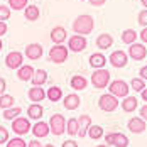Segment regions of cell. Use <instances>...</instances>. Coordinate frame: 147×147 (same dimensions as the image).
<instances>
[{
    "label": "cell",
    "mask_w": 147,
    "mask_h": 147,
    "mask_svg": "<svg viewBox=\"0 0 147 147\" xmlns=\"http://www.w3.org/2000/svg\"><path fill=\"white\" fill-rule=\"evenodd\" d=\"M140 96H142V100H144V102L147 103V86L144 90H142V91H140Z\"/></svg>",
    "instance_id": "48"
},
{
    "label": "cell",
    "mask_w": 147,
    "mask_h": 147,
    "mask_svg": "<svg viewBox=\"0 0 147 147\" xmlns=\"http://www.w3.org/2000/svg\"><path fill=\"white\" fill-rule=\"evenodd\" d=\"M98 108L105 113H112L118 108V98H115L110 93H105L98 98Z\"/></svg>",
    "instance_id": "7"
},
{
    "label": "cell",
    "mask_w": 147,
    "mask_h": 147,
    "mask_svg": "<svg viewBox=\"0 0 147 147\" xmlns=\"http://www.w3.org/2000/svg\"><path fill=\"white\" fill-rule=\"evenodd\" d=\"M139 37H140V41H142V42H146V44H147V27H142L140 34H139Z\"/></svg>",
    "instance_id": "43"
},
{
    "label": "cell",
    "mask_w": 147,
    "mask_h": 147,
    "mask_svg": "<svg viewBox=\"0 0 147 147\" xmlns=\"http://www.w3.org/2000/svg\"><path fill=\"white\" fill-rule=\"evenodd\" d=\"M42 147H56V146H53V144H44Z\"/></svg>",
    "instance_id": "50"
},
{
    "label": "cell",
    "mask_w": 147,
    "mask_h": 147,
    "mask_svg": "<svg viewBox=\"0 0 147 147\" xmlns=\"http://www.w3.org/2000/svg\"><path fill=\"white\" fill-rule=\"evenodd\" d=\"M5 147H27V142H26L22 137H14V139L7 140Z\"/></svg>",
    "instance_id": "36"
},
{
    "label": "cell",
    "mask_w": 147,
    "mask_h": 147,
    "mask_svg": "<svg viewBox=\"0 0 147 147\" xmlns=\"http://www.w3.org/2000/svg\"><path fill=\"white\" fill-rule=\"evenodd\" d=\"M139 113H140L139 117H140V118H142V120H144V122L147 123V103H144V107H140Z\"/></svg>",
    "instance_id": "40"
},
{
    "label": "cell",
    "mask_w": 147,
    "mask_h": 147,
    "mask_svg": "<svg viewBox=\"0 0 147 147\" xmlns=\"http://www.w3.org/2000/svg\"><path fill=\"white\" fill-rule=\"evenodd\" d=\"M46 98L53 103L63 100V90L59 88V86H49L47 91H46Z\"/></svg>",
    "instance_id": "27"
},
{
    "label": "cell",
    "mask_w": 147,
    "mask_h": 147,
    "mask_svg": "<svg viewBox=\"0 0 147 147\" xmlns=\"http://www.w3.org/2000/svg\"><path fill=\"white\" fill-rule=\"evenodd\" d=\"M95 27V19L88 14H81L78 15L73 20V32L78 36H86L90 34Z\"/></svg>",
    "instance_id": "1"
},
{
    "label": "cell",
    "mask_w": 147,
    "mask_h": 147,
    "mask_svg": "<svg viewBox=\"0 0 147 147\" xmlns=\"http://www.w3.org/2000/svg\"><path fill=\"white\" fill-rule=\"evenodd\" d=\"M80 2H85V0H80Z\"/></svg>",
    "instance_id": "53"
},
{
    "label": "cell",
    "mask_w": 147,
    "mask_h": 147,
    "mask_svg": "<svg viewBox=\"0 0 147 147\" xmlns=\"http://www.w3.org/2000/svg\"><path fill=\"white\" fill-rule=\"evenodd\" d=\"M86 135H88L91 140H100L103 135H105V130H103V127L102 125H90V129H88V132H86Z\"/></svg>",
    "instance_id": "28"
},
{
    "label": "cell",
    "mask_w": 147,
    "mask_h": 147,
    "mask_svg": "<svg viewBox=\"0 0 147 147\" xmlns=\"http://www.w3.org/2000/svg\"><path fill=\"white\" fill-rule=\"evenodd\" d=\"M96 147H110V146H107V144H98Z\"/></svg>",
    "instance_id": "51"
},
{
    "label": "cell",
    "mask_w": 147,
    "mask_h": 147,
    "mask_svg": "<svg viewBox=\"0 0 147 147\" xmlns=\"http://www.w3.org/2000/svg\"><path fill=\"white\" fill-rule=\"evenodd\" d=\"M2 47H3V42H2V39H0V51H2Z\"/></svg>",
    "instance_id": "52"
},
{
    "label": "cell",
    "mask_w": 147,
    "mask_h": 147,
    "mask_svg": "<svg viewBox=\"0 0 147 147\" xmlns=\"http://www.w3.org/2000/svg\"><path fill=\"white\" fill-rule=\"evenodd\" d=\"M5 88H7V81L0 76V95H3V93H5Z\"/></svg>",
    "instance_id": "44"
},
{
    "label": "cell",
    "mask_w": 147,
    "mask_h": 147,
    "mask_svg": "<svg viewBox=\"0 0 147 147\" xmlns=\"http://www.w3.org/2000/svg\"><path fill=\"white\" fill-rule=\"evenodd\" d=\"M34 68L30 66V64H22L19 69H17V78L20 80V81H30V78H32V74H34Z\"/></svg>",
    "instance_id": "25"
},
{
    "label": "cell",
    "mask_w": 147,
    "mask_h": 147,
    "mask_svg": "<svg viewBox=\"0 0 147 147\" xmlns=\"http://www.w3.org/2000/svg\"><path fill=\"white\" fill-rule=\"evenodd\" d=\"M107 88L110 90V95H113L115 98H125V96H129V91H130L129 83L123 81V80H113V81H110Z\"/></svg>",
    "instance_id": "4"
},
{
    "label": "cell",
    "mask_w": 147,
    "mask_h": 147,
    "mask_svg": "<svg viewBox=\"0 0 147 147\" xmlns=\"http://www.w3.org/2000/svg\"><path fill=\"white\" fill-rule=\"evenodd\" d=\"M20 113H22V108L20 107H10V108H7V110H3V113H2V117L5 118V120H15L17 117H20Z\"/></svg>",
    "instance_id": "31"
},
{
    "label": "cell",
    "mask_w": 147,
    "mask_h": 147,
    "mask_svg": "<svg viewBox=\"0 0 147 147\" xmlns=\"http://www.w3.org/2000/svg\"><path fill=\"white\" fill-rule=\"evenodd\" d=\"M103 137H105V144L110 147H129L130 144L129 137L122 132H108Z\"/></svg>",
    "instance_id": "5"
},
{
    "label": "cell",
    "mask_w": 147,
    "mask_h": 147,
    "mask_svg": "<svg viewBox=\"0 0 147 147\" xmlns=\"http://www.w3.org/2000/svg\"><path fill=\"white\" fill-rule=\"evenodd\" d=\"M139 107V100L135 96H125L122 102H120V108L125 112V113H134Z\"/></svg>",
    "instance_id": "23"
},
{
    "label": "cell",
    "mask_w": 147,
    "mask_h": 147,
    "mask_svg": "<svg viewBox=\"0 0 147 147\" xmlns=\"http://www.w3.org/2000/svg\"><path fill=\"white\" fill-rule=\"evenodd\" d=\"M10 19V9L9 5H0V22H7Z\"/></svg>",
    "instance_id": "37"
},
{
    "label": "cell",
    "mask_w": 147,
    "mask_h": 147,
    "mask_svg": "<svg viewBox=\"0 0 147 147\" xmlns=\"http://www.w3.org/2000/svg\"><path fill=\"white\" fill-rule=\"evenodd\" d=\"M95 44H96V47H98L100 51H107V49H110V47L113 46V36L108 34V32H103V34H100V36L96 37Z\"/></svg>",
    "instance_id": "17"
},
{
    "label": "cell",
    "mask_w": 147,
    "mask_h": 147,
    "mask_svg": "<svg viewBox=\"0 0 147 147\" xmlns=\"http://www.w3.org/2000/svg\"><path fill=\"white\" fill-rule=\"evenodd\" d=\"M90 125H91V117L90 115H80L78 117V137L80 139H85L86 137V132H88V129H90Z\"/></svg>",
    "instance_id": "19"
},
{
    "label": "cell",
    "mask_w": 147,
    "mask_h": 147,
    "mask_svg": "<svg viewBox=\"0 0 147 147\" xmlns=\"http://www.w3.org/2000/svg\"><path fill=\"white\" fill-rule=\"evenodd\" d=\"M140 3L144 5V9H147V0H140Z\"/></svg>",
    "instance_id": "49"
},
{
    "label": "cell",
    "mask_w": 147,
    "mask_h": 147,
    "mask_svg": "<svg viewBox=\"0 0 147 147\" xmlns=\"http://www.w3.org/2000/svg\"><path fill=\"white\" fill-rule=\"evenodd\" d=\"M137 22L142 26V27H147V9H142L139 15H137Z\"/></svg>",
    "instance_id": "38"
},
{
    "label": "cell",
    "mask_w": 147,
    "mask_h": 147,
    "mask_svg": "<svg viewBox=\"0 0 147 147\" xmlns=\"http://www.w3.org/2000/svg\"><path fill=\"white\" fill-rule=\"evenodd\" d=\"M30 132L34 134L36 139H44V137L49 135V125H47V122L39 120V122H36V123L30 127Z\"/></svg>",
    "instance_id": "15"
},
{
    "label": "cell",
    "mask_w": 147,
    "mask_h": 147,
    "mask_svg": "<svg viewBox=\"0 0 147 147\" xmlns=\"http://www.w3.org/2000/svg\"><path fill=\"white\" fill-rule=\"evenodd\" d=\"M7 30H9V27H7V22H0V37H2L3 34H7Z\"/></svg>",
    "instance_id": "45"
},
{
    "label": "cell",
    "mask_w": 147,
    "mask_h": 147,
    "mask_svg": "<svg viewBox=\"0 0 147 147\" xmlns=\"http://www.w3.org/2000/svg\"><path fill=\"white\" fill-rule=\"evenodd\" d=\"M91 5H95V7H100V5H105V2L107 0H88Z\"/></svg>",
    "instance_id": "47"
},
{
    "label": "cell",
    "mask_w": 147,
    "mask_h": 147,
    "mask_svg": "<svg viewBox=\"0 0 147 147\" xmlns=\"http://www.w3.org/2000/svg\"><path fill=\"white\" fill-rule=\"evenodd\" d=\"M134 91H137V93H140L142 90L146 88V81L144 80H140V78H132V81H130V85H129Z\"/></svg>",
    "instance_id": "35"
},
{
    "label": "cell",
    "mask_w": 147,
    "mask_h": 147,
    "mask_svg": "<svg viewBox=\"0 0 147 147\" xmlns=\"http://www.w3.org/2000/svg\"><path fill=\"white\" fill-rule=\"evenodd\" d=\"M47 125H49V132L53 135H56V137H59L66 130V118H64L63 113H54V115H51Z\"/></svg>",
    "instance_id": "2"
},
{
    "label": "cell",
    "mask_w": 147,
    "mask_h": 147,
    "mask_svg": "<svg viewBox=\"0 0 147 147\" xmlns=\"http://www.w3.org/2000/svg\"><path fill=\"white\" fill-rule=\"evenodd\" d=\"M139 78H140V80H144V81H147V64H146V66H142V68L139 69Z\"/></svg>",
    "instance_id": "41"
},
{
    "label": "cell",
    "mask_w": 147,
    "mask_h": 147,
    "mask_svg": "<svg viewBox=\"0 0 147 147\" xmlns=\"http://www.w3.org/2000/svg\"><path fill=\"white\" fill-rule=\"evenodd\" d=\"M24 54H26V58H27V59L37 61V59L42 58V54H44V49H42V46L39 44V42H30V44L26 46V49H24Z\"/></svg>",
    "instance_id": "13"
},
{
    "label": "cell",
    "mask_w": 147,
    "mask_h": 147,
    "mask_svg": "<svg viewBox=\"0 0 147 147\" xmlns=\"http://www.w3.org/2000/svg\"><path fill=\"white\" fill-rule=\"evenodd\" d=\"M110 61V64L113 66V68H125L127 66V63H129V56H127V53L125 51H122V49H118V51H113L112 54H110V58H107Z\"/></svg>",
    "instance_id": "12"
},
{
    "label": "cell",
    "mask_w": 147,
    "mask_h": 147,
    "mask_svg": "<svg viewBox=\"0 0 147 147\" xmlns=\"http://www.w3.org/2000/svg\"><path fill=\"white\" fill-rule=\"evenodd\" d=\"M86 46H88V41H86L85 36L74 34V36H71L68 39V46L66 47H68V51H73V53H83L86 49Z\"/></svg>",
    "instance_id": "9"
},
{
    "label": "cell",
    "mask_w": 147,
    "mask_h": 147,
    "mask_svg": "<svg viewBox=\"0 0 147 147\" xmlns=\"http://www.w3.org/2000/svg\"><path fill=\"white\" fill-rule=\"evenodd\" d=\"M27 147H42V142L36 139V140H30L29 144H27Z\"/></svg>",
    "instance_id": "46"
},
{
    "label": "cell",
    "mask_w": 147,
    "mask_h": 147,
    "mask_svg": "<svg viewBox=\"0 0 147 147\" xmlns=\"http://www.w3.org/2000/svg\"><path fill=\"white\" fill-rule=\"evenodd\" d=\"M127 129L132 134H144L147 129V123L140 117H132L127 122Z\"/></svg>",
    "instance_id": "14"
},
{
    "label": "cell",
    "mask_w": 147,
    "mask_h": 147,
    "mask_svg": "<svg viewBox=\"0 0 147 147\" xmlns=\"http://www.w3.org/2000/svg\"><path fill=\"white\" fill-rule=\"evenodd\" d=\"M110 81H112V80H110V71H108L107 68L95 69V71L91 73V85H93L96 90L107 88Z\"/></svg>",
    "instance_id": "3"
},
{
    "label": "cell",
    "mask_w": 147,
    "mask_h": 147,
    "mask_svg": "<svg viewBox=\"0 0 147 147\" xmlns=\"http://www.w3.org/2000/svg\"><path fill=\"white\" fill-rule=\"evenodd\" d=\"M107 61H108V59L105 58L103 53H93V54L90 56V66L95 68V69H102V68H105Z\"/></svg>",
    "instance_id": "24"
},
{
    "label": "cell",
    "mask_w": 147,
    "mask_h": 147,
    "mask_svg": "<svg viewBox=\"0 0 147 147\" xmlns=\"http://www.w3.org/2000/svg\"><path fill=\"white\" fill-rule=\"evenodd\" d=\"M24 64V54L20 51H10L5 56V66L9 69H19Z\"/></svg>",
    "instance_id": "10"
},
{
    "label": "cell",
    "mask_w": 147,
    "mask_h": 147,
    "mask_svg": "<svg viewBox=\"0 0 147 147\" xmlns=\"http://www.w3.org/2000/svg\"><path fill=\"white\" fill-rule=\"evenodd\" d=\"M24 15H26V19L27 20H37L39 19V15H41V10H39V7L37 5H27L26 9H24Z\"/></svg>",
    "instance_id": "29"
},
{
    "label": "cell",
    "mask_w": 147,
    "mask_h": 147,
    "mask_svg": "<svg viewBox=\"0 0 147 147\" xmlns=\"http://www.w3.org/2000/svg\"><path fill=\"white\" fill-rule=\"evenodd\" d=\"M27 96L32 103H41L46 98V90L42 86H30L27 91Z\"/></svg>",
    "instance_id": "20"
},
{
    "label": "cell",
    "mask_w": 147,
    "mask_h": 147,
    "mask_svg": "<svg viewBox=\"0 0 147 147\" xmlns=\"http://www.w3.org/2000/svg\"><path fill=\"white\" fill-rule=\"evenodd\" d=\"M66 39H68V32L63 26H56L51 29V41L54 44H63Z\"/></svg>",
    "instance_id": "18"
},
{
    "label": "cell",
    "mask_w": 147,
    "mask_h": 147,
    "mask_svg": "<svg viewBox=\"0 0 147 147\" xmlns=\"http://www.w3.org/2000/svg\"><path fill=\"white\" fill-rule=\"evenodd\" d=\"M127 56L134 61H142L147 56V47L140 42H134L129 46V51H127Z\"/></svg>",
    "instance_id": "11"
},
{
    "label": "cell",
    "mask_w": 147,
    "mask_h": 147,
    "mask_svg": "<svg viewBox=\"0 0 147 147\" xmlns=\"http://www.w3.org/2000/svg\"><path fill=\"white\" fill-rule=\"evenodd\" d=\"M69 86L74 91H83V90L88 86V80L83 74H74V76H71V80H69Z\"/></svg>",
    "instance_id": "22"
},
{
    "label": "cell",
    "mask_w": 147,
    "mask_h": 147,
    "mask_svg": "<svg viewBox=\"0 0 147 147\" xmlns=\"http://www.w3.org/2000/svg\"><path fill=\"white\" fill-rule=\"evenodd\" d=\"M7 140H9V130L0 125V146L2 144H7Z\"/></svg>",
    "instance_id": "39"
},
{
    "label": "cell",
    "mask_w": 147,
    "mask_h": 147,
    "mask_svg": "<svg viewBox=\"0 0 147 147\" xmlns=\"http://www.w3.org/2000/svg\"><path fill=\"white\" fill-rule=\"evenodd\" d=\"M10 107H15V98L14 96L9 95V93L0 95V108H2V110H7V108H10Z\"/></svg>",
    "instance_id": "32"
},
{
    "label": "cell",
    "mask_w": 147,
    "mask_h": 147,
    "mask_svg": "<svg viewBox=\"0 0 147 147\" xmlns=\"http://www.w3.org/2000/svg\"><path fill=\"white\" fill-rule=\"evenodd\" d=\"M68 54H69V51H68L66 46L56 44L49 49V54H47V56H49V61H51V63H54V64H63V63H66Z\"/></svg>",
    "instance_id": "6"
},
{
    "label": "cell",
    "mask_w": 147,
    "mask_h": 147,
    "mask_svg": "<svg viewBox=\"0 0 147 147\" xmlns=\"http://www.w3.org/2000/svg\"><path fill=\"white\" fill-rule=\"evenodd\" d=\"M27 2L29 0H9V9L10 10H24L27 7Z\"/></svg>",
    "instance_id": "34"
},
{
    "label": "cell",
    "mask_w": 147,
    "mask_h": 147,
    "mask_svg": "<svg viewBox=\"0 0 147 147\" xmlns=\"http://www.w3.org/2000/svg\"><path fill=\"white\" fill-rule=\"evenodd\" d=\"M30 120L27 117H17L15 120H12V130L14 134H17V137H22V135H27L30 132Z\"/></svg>",
    "instance_id": "8"
},
{
    "label": "cell",
    "mask_w": 147,
    "mask_h": 147,
    "mask_svg": "<svg viewBox=\"0 0 147 147\" xmlns=\"http://www.w3.org/2000/svg\"><path fill=\"white\" fill-rule=\"evenodd\" d=\"M46 81H47V71L46 69H36L32 78H30L32 86H42Z\"/></svg>",
    "instance_id": "26"
},
{
    "label": "cell",
    "mask_w": 147,
    "mask_h": 147,
    "mask_svg": "<svg viewBox=\"0 0 147 147\" xmlns=\"http://www.w3.org/2000/svg\"><path fill=\"white\" fill-rule=\"evenodd\" d=\"M64 108L66 110H69V112H73L76 108H80V105H81V98L78 96V93H69V95H66L64 96Z\"/></svg>",
    "instance_id": "21"
},
{
    "label": "cell",
    "mask_w": 147,
    "mask_h": 147,
    "mask_svg": "<svg viewBox=\"0 0 147 147\" xmlns=\"http://www.w3.org/2000/svg\"><path fill=\"white\" fill-rule=\"evenodd\" d=\"M120 39H122V42L123 44H134L135 41H137V32L134 29H125L122 32V36H120Z\"/></svg>",
    "instance_id": "30"
},
{
    "label": "cell",
    "mask_w": 147,
    "mask_h": 147,
    "mask_svg": "<svg viewBox=\"0 0 147 147\" xmlns=\"http://www.w3.org/2000/svg\"><path fill=\"white\" fill-rule=\"evenodd\" d=\"M78 118L76 117H71V118H68L66 120V132H68V135H76L78 134Z\"/></svg>",
    "instance_id": "33"
},
{
    "label": "cell",
    "mask_w": 147,
    "mask_h": 147,
    "mask_svg": "<svg viewBox=\"0 0 147 147\" xmlns=\"http://www.w3.org/2000/svg\"><path fill=\"white\" fill-rule=\"evenodd\" d=\"M61 147H78V142H76V140H71V139H68V140L63 142V146Z\"/></svg>",
    "instance_id": "42"
},
{
    "label": "cell",
    "mask_w": 147,
    "mask_h": 147,
    "mask_svg": "<svg viewBox=\"0 0 147 147\" xmlns=\"http://www.w3.org/2000/svg\"><path fill=\"white\" fill-rule=\"evenodd\" d=\"M42 115H44V107L41 103H30L29 107H27V118L29 120L39 122L42 118Z\"/></svg>",
    "instance_id": "16"
}]
</instances>
